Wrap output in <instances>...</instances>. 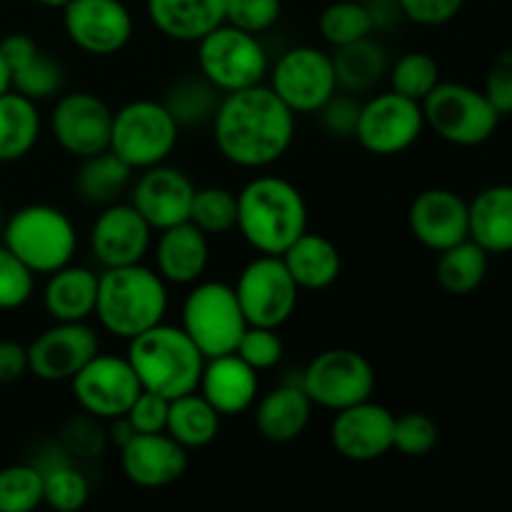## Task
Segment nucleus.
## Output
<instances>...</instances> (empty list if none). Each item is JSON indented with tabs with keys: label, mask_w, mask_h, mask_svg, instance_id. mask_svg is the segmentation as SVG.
I'll list each match as a JSON object with an SVG mask.
<instances>
[{
	"label": "nucleus",
	"mask_w": 512,
	"mask_h": 512,
	"mask_svg": "<svg viewBox=\"0 0 512 512\" xmlns=\"http://www.w3.org/2000/svg\"><path fill=\"white\" fill-rule=\"evenodd\" d=\"M295 138V113L270 85L225 93L213 115V140L228 163L263 170L278 163Z\"/></svg>",
	"instance_id": "f257e3e1"
},
{
	"label": "nucleus",
	"mask_w": 512,
	"mask_h": 512,
	"mask_svg": "<svg viewBox=\"0 0 512 512\" xmlns=\"http://www.w3.org/2000/svg\"><path fill=\"white\" fill-rule=\"evenodd\" d=\"M238 233L260 255H283L308 230V203L290 180L255 175L238 193Z\"/></svg>",
	"instance_id": "f03ea898"
},
{
	"label": "nucleus",
	"mask_w": 512,
	"mask_h": 512,
	"mask_svg": "<svg viewBox=\"0 0 512 512\" xmlns=\"http://www.w3.org/2000/svg\"><path fill=\"white\" fill-rule=\"evenodd\" d=\"M168 313V288L158 270L143 263L103 268L98 280L95 318L113 338L133 340L135 335L163 323Z\"/></svg>",
	"instance_id": "7ed1b4c3"
},
{
	"label": "nucleus",
	"mask_w": 512,
	"mask_h": 512,
	"mask_svg": "<svg viewBox=\"0 0 512 512\" xmlns=\"http://www.w3.org/2000/svg\"><path fill=\"white\" fill-rule=\"evenodd\" d=\"M140 388L173 400L198 390L205 355L180 325L158 323L128 340V355Z\"/></svg>",
	"instance_id": "20e7f679"
},
{
	"label": "nucleus",
	"mask_w": 512,
	"mask_h": 512,
	"mask_svg": "<svg viewBox=\"0 0 512 512\" xmlns=\"http://www.w3.org/2000/svg\"><path fill=\"white\" fill-rule=\"evenodd\" d=\"M3 243L33 270L50 275L73 263L78 250V230L73 220L55 205L33 203L15 210L3 223Z\"/></svg>",
	"instance_id": "39448f33"
},
{
	"label": "nucleus",
	"mask_w": 512,
	"mask_h": 512,
	"mask_svg": "<svg viewBox=\"0 0 512 512\" xmlns=\"http://www.w3.org/2000/svg\"><path fill=\"white\" fill-rule=\"evenodd\" d=\"M180 328L208 360L235 353L240 338L248 330V320L233 285L220 280H205V283L198 280L185 295Z\"/></svg>",
	"instance_id": "423d86ee"
},
{
	"label": "nucleus",
	"mask_w": 512,
	"mask_h": 512,
	"mask_svg": "<svg viewBox=\"0 0 512 512\" xmlns=\"http://www.w3.org/2000/svg\"><path fill=\"white\" fill-rule=\"evenodd\" d=\"M180 125L163 100H130L113 113L110 148L133 170L165 163L178 145Z\"/></svg>",
	"instance_id": "0eeeda50"
},
{
	"label": "nucleus",
	"mask_w": 512,
	"mask_h": 512,
	"mask_svg": "<svg viewBox=\"0 0 512 512\" xmlns=\"http://www.w3.org/2000/svg\"><path fill=\"white\" fill-rule=\"evenodd\" d=\"M420 105H423L425 125L433 128L445 143L460 148L488 143L500 123V113L485 98L483 90L465 83L440 80Z\"/></svg>",
	"instance_id": "6e6552de"
},
{
	"label": "nucleus",
	"mask_w": 512,
	"mask_h": 512,
	"mask_svg": "<svg viewBox=\"0 0 512 512\" xmlns=\"http://www.w3.org/2000/svg\"><path fill=\"white\" fill-rule=\"evenodd\" d=\"M198 70L225 95L263 83L270 60L258 35L223 23L198 40Z\"/></svg>",
	"instance_id": "1a4fd4ad"
},
{
	"label": "nucleus",
	"mask_w": 512,
	"mask_h": 512,
	"mask_svg": "<svg viewBox=\"0 0 512 512\" xmlns=\"http://www.w3.org/2000/svg\"><path fill=\"white\" fill-rule=\"evenodd\" d=\"M310 403L323 410H338L373 398L375 370L363 353L350 348H330L315 355L300 378Z\"/></svg>",
	"instance_id": "9d476101"
},
{
	"label": "nucleus",
	"mask_w": 512,
	"mask_h": 512,
	"mask_svg": "<svg viewBox=\"0 0 512 512\" xmlns=\"http://www.w3.org/2000/svg\"><path fill=\"white\" fill-rule=\"evenodd\" d=\"M268 73L273 93L295 115L318 113L338 93L333 58L315 45H295L285 50Z\"/></svg>",
	"instance_id": "9b49d317"
},
{
	"label": "nucleus",
	"mask_w": 512,
	"mask_h": 512,
	"mask_svg": "<svg viewBox=\"0 0 512 512\" xmlns=\"http://www.w3.org/2000/svg\"><path fill=\"white\" fill-rule=\"evenodd\" d=\"M233 288L248 325L278 330L298 308L300 288L280 255L258 253V258L245 265Z\"/></svg>",
	"instance_id": "f8f14e48"
},
{
	"label": "nucleus",
	"mask_w": 512,
	"mask_h": 512,
	"mask_svg": "<svg viewBox=\"0 0 512 512\" xmlns=\"http://www.w3.org/2000/svg\"><path fill=\"white\" fill-rule=\"evenodd\" d=\"M425 130L423 105L405 95L388 90L360 105L355 140L378 158L405 153L420 140Z\"/></svg>",
	"instance_id": "ddd939ff"
},
{
	"label": "nucleus",
	"mask_w": 512,
	"mask_h": 512,
	"mask_svg": "<svg viewBox=\"0 0 512 512\" xmlns=\"http://www.w3.org/2000/svg\"><path fill=\"white\" fill-rule=\"evenodd\" d=\"M70 390L83 413L113 420L128 413L143 388L128 358L98 353L70 380Z\"/></svg>",
	"instance_id": "4468645a"
},
{
	"label": "nucleus",
	"mask_w": 512,
	"mask_h": 512,
	"mask_svg": "<svg viewBox=\"0 0 512 512\" xmlns=\"http://www.w3.org/2000/svg\"><path fill=\"white\" fill-rule=\"evenodd\" d=\"M113 113L100 95L88 90L65 93L50 113V133L68 155L90 158L110 148Z\"/></svg>",
	"instance_id": "2eb2a0df"
},
{
	"label": "nucleus",
	"mask_w": 512,
	"mask_h": 512,
	"mask_svg": "<svg viewBox=\"0 0 512 512\" xmlns=\"http://www.w3.org/2000/svg\"><path fill=\"white\" fill-rule=\"evenodd\" d=\"M63 28L75 48L108 58L128 48L133 15L123 0H70L63 8Z\"/></svg>",
	"instance_id": "dca6fc26"
},
{
	"label": "nucleus",
	"mask_w": 512,
	"mask_h": 512,
	"mask_svg": "<svg viewBox=\"0 0 512 512\" xmlns=\"http://www.w3.org/2000/svg\"><path fill=\"white\" fill-rule=\"evenodd\" d=\"M100 353V338L93 325L55 323L45 328L28 345V370L45 383L73 380L95 355Z\"/></svg>",
	"instance_id": "f3484780"
},
{
	"label": "nucleus",
	"mask_w": 512,
	"mask_h": 512,
	"mask_svg": "<svg viewBox=\"0 0 512 512\" xmlns=\"http://www.w3.org/2000/svg\"><path fill=\"white\" fill-rule=\"evenodd\" d=\"M153 245V228L133 203H110L90 228V253L100 268L143 263Z\"/></svg>",
	"instance_id": "a211bd4d"
},
{
	"label": "nucleus",
	"mask_w": 512,
	"mask_h": 512,
	"mask_svg": "<svg viewBox=\"0 0 512 512\" xmlns=\"http://www.w3.org/2000/svg\"><path fill=\"white\" fill-rule=\"evenodd\" d=\"M395 415L385 405L363 400L338 410L330 425V443L335 453L353 463H373L393 450Z\"/></svg>",
	"instance_id": "6ab92c4d"
},
{
	"label": "nucleus",
	"mask_w": 512,
	"mask_h": 512,
	"mask_svg": "<svg viewBox=\"0 0 512 512\" xmlns=\"http://www.w3.org/2000/svg\"><path fill=\"white\" fill-rule=\"evenodd\" d=\"M195 185L188 175L173 165H153L140 173L130 188V203L148 220L153 230L185 223L190 218Z\"/></svg>",
	"instance_id": "aec40b11"
},
{
	"label": "nucleus",
	"mask_w": 512,
	"mask_h": 512,
	"mask_svg": "<svg viewBox=\"0 0 512 512\" xmlns=\"http://www.w3.org/2000/svg\"><path fill=\"white\" fill-rule=\"evenodd\" d=\"M408 228L423 248L443 253L470 238L468 203L455 190L428 188L410 203Z\"/></svg>",
	"instance_id": "412c9836"
},
{
	"label": "nucleus",
	"mask_w": 512,
	"mask_h": 512,
	"mask_svg": "<svg viewBox=\"0 0 512 512\" xmlns=\"http://www.w3.org/2000/svg\"><path fill=\"white\" fill-rule=\"evenodd\" d=\"M120 468L138 488H168L188 470V450L168 433H135L120 448Z\"/></svg>",
	"instance_id": "4be33fe9"
},
{
	"label": "nucleus",
	"mask_w": 512,
	"mask_h": 512,
	"mask_svg": "<svg viewBox=\"0 0 512 512\" xmlns=\"http://www.w3.org/2000/svg\"><path fill=\"white\" fill-rule=\"evenodd\" d=\"M258 388V370L250 368L238 353L205 360L198 383V393L218 410L220 418L248 413L258 400Z\"/></svg>",
	"instance_id": "5701e85b"
},
{
	"label": "nucleus",
	"mask_w": 512,
	"mask_h": 512,
	"mask_svg": "<svg viewBox=\"0 0 512 512\" xmlns=\"http://www.w3.org/2000/svg\"><path fill=\"white\" fill-rule=\"evenodd\" d=\"M155 240V270L165 283L195 285L210 263L208 235L190 220L158 230Z\"/></svg>",
	"instance_id": "b1692460"
},
{
	"label": "nucleus",
	"mask_w": 512,
	"mask_h": 512,
	"mask_svg": "<svg viewBox=\"0 0 512 512\" xmlns=\"http://www.w3.org/2000/svg\"><path fill=\"white\" fill-rule=\"evenodd\" d=\"M145 13L165 38L198 43L225 23V0H145Z\"/></svg>",
	"instance_id": "393cba45"
},
{
	"label": "nucleus",
	"mask_w": 512,
	"mask_h": 512,
	"mask_svg": "<svg viewBox=\"0 0 512 512\" xmlns=\"http://www.w3.org/2000/svg\"><path fill=\"white\" fill-rule=\"evenodd\" d=\"M100 273L85 265L68 263L48 275L43 308L55 323H85L95 315Z\"/></svg>",
	"instance_id": "a878e982"
},
{
	"label": "nucleus",
	"mask_w": 512,
	"mask_h": 512,
	"mask_svg": "<svg viewBox=\"0 0 512 512\" xmlns=\"http://www.w3.org/2000/svg\"><path fill=\"white\" fill-rule=\"evenodd\" d=\"M313 403L303 385H278L255 408V428L270 443H293L305 433Z\"/></svg>",
	"instance_id": "bb28decb"
},
{
	"label": "nucleus",
	"mask_w": 512,
	"mask_h": 512,
	"mask_svg": "<svg viewBox=\"0 0 512 512\" xmlns=\"http://www.w3.org/2000/svg\"><path fill=\"white\" fill-rule=\"evenodd\" d=\"M280 258H283L288 273L293 275L295 285L300 290H310V293L330 288L343 270L338 245L325 235L310 233V230H305Z\"/></svg>",
	"instance_id": "cd10ccee"
},
{
	"label": "nucleus",
	"mask_w": 512,
	"mask_h": 512,
	"mask_svg": "<svg viewBox=\"0 0 512 512\" xmlns=\"http://www.w3.org/2000/svg\"><path fill=\"white\" fill-rule=\"evenodd\" d=\"M470 240L485 253H512V185L500 183L480 190L468 203Z\"/></svg>",
	"instance_id": "c85d7f7f"
},
{
	"label": "nucleus",
	"mask_w": 512,
	"mask_h": 512,
	"mask_svg": "<svg viewBox=\"0 0 512 512\" xmlns=\"http://www.w3.org/2000/svg\"><path fill=\"white\" fill-rule=\"evenodd\" d=\"M330 58H333L338 90L353 95L370 93L390 70L388 53L370 35L363 40H355V43L333 48Z\"/></svg>",
	"instance_id": "c756f323"
},
{
	"label": "nucleus",
	"mask_w": 512,
	"mask_h": 512,
	"mask_svg": "<svg viewBox=\"0 0 512 512\" xmlns=\"http://www.w3.org/2000/svg\"><path fill=\"white\" fill-rule=\"evenodd\" d=\"M38 103L15 90L0 95V163L23 160L40 140Z\"/></svg>",
	"instance_id": "7c9ffc66"
},
{
	"label": "nucleus",
	"mask_w": 512,
	"mask_h": 512,
	"mask_svg": "<svg viewBox=\"0 0 512 512\" xmlns=\"http://www.w3.org/2000/svg\"><path fill=\"white\" fill-rule=\"evenodd\" d=\"M220 420L218 410L195 390L170 400L165 433L185 450H200L218 438Z\"/></svg>",
	"instance_id": "2f4dec72"
},
{
	"label": "nucleus",
	"mask_w": 512,
	"mask_h": 512,
	"mask_svg": "<svg viewBox=\"0 0 512 512\" xmlns=\"http://www.w3.org/2000/svg\"><path fill=\"white\" fill-rule=\"evenodd\" d=\"M130 178H133V168L120 160L113 150H103V153L80 160L75 188L85 203L105 208L110 203H118L120 195L128 190Z\"/></svg>",
	"instance_id": "473e14b6"
},
{
	"label": "nucleus",
	"mask_w": 512,
	"mask_h": 512,
	"mask_svg": "<svg viewBox=\"0 0 512 512\" xmlns=\"http://www.w3.org/2000/svg\"><path fill=\"white\" fill-rule=\"evenodd\" d=\"M488 275V253L475 240L465 238L443 250L435 265L440 288L450 295H470Z\"/></svg>",
	"instance_id": "72a5a7b5"
},
{
	"label": "nucleus",
	"mask_w": 512,
	"mask_h": 512,
	"mask_svg": "<svg viewBox=\"0 0 512 512\" xmlns=\"http://www.w3.org/2000/svg\"><path fill=\"white\" fill-rule=\"evenodd\" d=\"M43 473V503L58 512H78L90 500V483L73 463L65 450L58 460L38 465Z\"/></svg>",
	"instance_id": "f704fd0d"
},
{
	"label": "nucleus",
	"mask_w": 512,
	"mask_h": 512,
	"mask_svg": "<svg viewBox=\"0 0 512 512\" xmlns=\"http://www.w3.org/2000/svg\"><path fill=\"white\" fill-rule=\"evenodd\" d=\"M220 90L213 83L198 75V78H183L170 85L163 105L173 115L180 128L185 125H200L205 120H213L215 110L220 103Z\"/></svg>",
	"instance_id": "c9c22d12"
},
{
	"label": "nucleus",
	"mask_w": 512,
	"mask_h": 512,
	"mask_svg": "<svg viewBox=\"0 0 512 512\" xmlns=\"http://www.w3.org/2000/svg\"><path fill=\"white\" fill-rule=\"evenodd\" d=\"M318 28L325 43L340 48L373 35L375 20L365 0H335L320 13Z\"/></svg>",
	"instance_id": "e433bc0d"
},
{
	"label": "nucleus",
	"mask_w": 512,
	"mask_h": 512,
	"mask_svg": "<svg viewBox=\"0 0 512 512\" xmlns=\"http://www.w3.org/2000/svg\"><path fill=\"white\" fill-rule=\"evenodd\" d=\"M190 223L205 235H225L238 225V193L223 185L195 188L190 205Z\"/></svg>",
	"instance_id": "4c0bfd02"
},
{
	"label": "nucleus",
	"mask_w": 512,
	"mask_h": 512,
	"mask_svg": "<svg viewBox=\"0 0 512 512\" xmlns=\"http://www.w3.org/2000/svg\"><path fill=\"white\" fill-rule=\"evenodd\" d=\"M388 80L390 90L423 103L430 95V90L440 83V65L430 53L410 50V53H403L390 65Z\"/></svg>",
	"instance_id": "58836bf2"
},
{
	"label": "nucleus",
	"mask_w": 512,
	"mask_h": 512,
	"mask_svg": "<svg viewBox=\"0 0 512 512\" xmlns=\"http://www.w3.org/2000/svg\"><path fill=\"white\" fill-rule=\"evenodd\" d=\"M43 505V473L33 463L0 468V512H30Z\"/></svg>",
	"instance_id": "ea45409f"
},
{
	"label": "nucleus",
	"mask_w": 512,
	"mask_h": 512,
	"mask_svg": "<svg viewBox=\"0 0 512 512\" xmlns=\"http://www.w3.org/2000/svg\"><path fill=\"white\" fill-rule=\"evenodd\" d=\"M63 88V68L58 60L38 50L23 65L10 70V90L25 95L30 100H48Z\"/></svg>",
	"instance_id": "a19ab883"
},
{
	"label": "nucleus",
	"mask_w": 512,
	"mask_h": 512,
	"mask_svg": "<svg viewBox=\"0 0 512 512\" xmlns=\"http://www.w3.org/2000/svg\"><path fill=\"white\" fill-rule=\"evenodd\" d=\"M440 440L438 423L425 413H405L395 418L393 450L405 458H425Z\"/></svg>",
	"instance_id": "79ce46f5"
},
{
	"label": "nucleus",
	"mask_w": 512,
	"mask_h": 512,
	"mask_svg": "<svg viewBox=\"0 0 512 512\" xmlns=\"http://www.w3.org/2000/svg\"><path fill=\"white\" fill-rule=\"evenodd\" d=\"M35 273L8 248L0 243V310H18L33 298Z\"/></svg>",
	"instance_id": "37998d69"
},
{
	"label": "nucleus",
	"mask_w": 512,
	"mask_h": 512,
	"mask_svg": "<svg viewBox=\"0 0 512 512\" xmlns=\"http://www.w3.org/2000/svg\"><path fill=\"white\" fill-rule=\"evenodd\" d=\"M235 353L245 360L253 370H273L283 363L285 345L283 338L275 328H260V325H248V330L240 338Z\"/></svg>",
	"instance_id": "c03bdc74"
},
{
	"label": "nucleus",
	"mask_w": 512,
	"mask_h": 512,
	"mask_svg": "<svg viewBox=\"0 0 512 512\" xmlns=\"http://www.w3.org/2000/svg\"><path fill=\"white\" fill-rule=\"evenodd\" d=\"M283 13V0H225V23L260 35L273 28Z\"/></svg>",
	"instance_id": "a18cd8bd"
},
{
	"label": "nucleus",
	"mask_w": 512,
	"mask_h": 512,
	"mask_svg": "<svg viewBox=\"0 0 512 512\" xmlns=\"http://www.w3.org/2000/svg\"><path fill=\"white\" fill-rule=\"evenodd\" d=\"M105 443H108V433H103L98 418L88 413L70 418L63 428V438H60V448L70 458H98L103 455Z\"/></svg>",
	"instance_id": "49530a36"
},
{
	"label": "nucleus",
	"mask_w": 512,
	"mask_h": 512,
	"mask_svg": "<svg viewBox=\"0 0 512 512\" xmlns=\"http://www.w3.org/2000/svg\"><path fill=\"white\" fill-rule=\"evenodd\" d=\"M360 100H355L353 93H335L323 108L318 110L320 113V123H323L325 133H330L333 138L348 140L355 138V128H358V118H360Z\"/></svg>",
	"instance_id": "de8ad7c7"
},
{
	"label": "nucleus",
	"mask_w": 512,
	"mask_h": 512,
	"mask_svg": "<svg viewBox=\"0 0 512 512\" xmlns=\"http://www.w3.org/2000/svg\"><path fill=\"white\" fill-rule=\"evenodd\" d=\"M483 93L498 110L500 118L512 115V50H503V53L495 55L488 75H485Z\"/></svg>",
	"instance_id": "09e8293b"
},
{
	"label": "nucleus",
	"mask_w": 512,
	"mask_h": 512,
	"mask_svg": "<svg viewBox=\"0 0 512 512\" xmlns=\"http://www.w3.org/2000/svg\"><path fill=\"white\" fill-rule=\"evenodd\" d=\"M168 405L170 400L150 390H140L138 398L128 408L125 418L135 428V433H165L168 423Z\"/></svg>",
	"instance_id": "8fccbe9b"
},
{
	"label": "nucleus",
	"mask_w": 512,
	"mask_h": 512,
	"mask_svg": "<svg viewBox=\"0 0 512 512\" xmlns=\"http://www.w3.org/2000/svg\"><path fill=\"white\" fill-rule=\"evenodd\" d=\"M395 3L410 23L435 28L450 23L463 10L465 0H395Z\"/></svg>",
	"instance_id": "3c124183"
},
{
	"label": "nucleus",
	"mask_w": 512,
	"mask_h": 512,
	"mask_svg": "<svg viewBox=\"0 0 512 512\" xmlns=\"http://www.w3.org/2000/svg\"><path fill=\"white\" fill-rule=\"evenodd\" d=\"M28 370V345L0 340V383L8 385L23 378Z\"/></svg>",
	"instance_id": "603ef678"
},
{
	"label": "nucleus",
	"mask_w": 512,
	"mask_h": 512,
	"mask_svg": "<svg viewBox=\"0 0 512 512\" xmlns=\"http://www.w3.org/2000/svg\"><path fill=\"white\" fill-rule=\"evenodd\" d=\"M108 423H110L108 440H110V443H115V448H123V445L128 443V440L135 435V428H133V425H130V420L125 418V415L108 420Z\"/></svg>",
	"instance_id": "864d4df0"
},
{
	"label": "nucleus",
	"mask_w": 512,
	"mask_h": 512,
	"mask_svg": "<svg viewBox=\"0 0 512 512\" xmlns=\"http://www.w3.org/2000/svg\"><path fill=\"white\" fill-rule=\"evenodd\" d=\"M5 90H10V70L8 65H5L3 55H0V95H3Z\"/></svg>",
	"instance_id": "5fc2aeb1"
},
{
	"label": "nucleus",
	"mask_w": 512,
	"mask_h": 512,
	"mask_svg": "<svg viewBox=\"0 0 512 512\" xmlns=\"http://www.w3.org/2000/svg\"><path fill=\"white\" fill-rule=\"evenodd\" d=\"M35 3L45 5V8H60V10H63L65 5L70 3V0H35Z\"/></svg>",
	"instance_id": "6e6d98bb"
},
{
	"label": "nucleus",
	"mask_w": 512,
	"mask_h": 512,
	"mask_svg": "<svg viewBox=\"0 0 512 512\" xmlns=\"http://www.w3.org/2000/svg\"><path fill=\"white\" fill-rule=\"evenodd\" d=\"M3 223H5V215H3V205H0V230H3Z\"/></svg>",
	"instance_id": "4d7b16f0"
},
{
	"label": "nucleus",
	"mask_w": 512,
	"mask_h": 512,
	"mask_svg": "<svg viewBox=\"0 0 512 512\" xmlns=\"http://www.w3.org/2000/svg\"><path fill=\"white\" fill-rule=\"evenodd\" d=\"M365 3H370V0H365Z\"/></svg>",
	"instance_id": "13d9d810"
}]
</instances>
